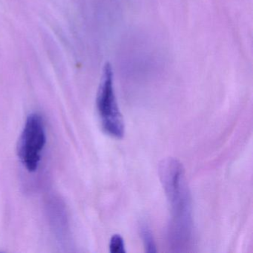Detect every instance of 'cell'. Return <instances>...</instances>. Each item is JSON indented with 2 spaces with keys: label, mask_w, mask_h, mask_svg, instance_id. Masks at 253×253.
<instances>
[{
  "label": "cell",
  "mask_w": 253,
  "mask_h": 253,
  "mask_svg": "<svg viewBox=\"0 0 253 253\" xmlns=\"http://www.w3.org/2000/svg\"><path fill=\"white\" fill-rule=\"evenodd\" d=\"M159 174L171 211L170 245L176 252L186 251L193 239V218L184 168L175 158H167L160 164Z\"/></svg>",
  "instance_id": "cell-1"
},
{
  "label": "cell",
  "mask_w": 253,
  "mask_h": 253,
  "mask_svg": "<svg viewBox=\"0 0 253 253\" xmlns=\"http://www.w3.org/2000/svg\"><path fill=\"white\" fill-rule=\"evenodd\" d=\"M96 103L103 131L111 137L123 138L125 124L117 101L113 70L109 63H106L103 69Z\"/></svg>",
  "instance_id": "cell-2"
},
{
  "label": "cell",
  "mask_w": 253,
  "mask_h": 253,
  "mask_svg": "<svg viewBox=\"0 0 253 253\" xmlns=\"http://www.w3.org/2000/svg\"><path fill=\"white\" fill-rule=\"evenodd\" d=\"M46 143V133L42 118L38 114L28 117L19 139L17 153L26 169L36 171Z\"/></svg>",
  "instance_id": "cell-3"
},
{
  "label": "cell",
  "mask_w": 253,
  "mask_h": 253,
  "mask_svg": "<svg viewBox=\"0 0 253 253\" xmlns=\"http://www.w3.org/2000/svg\"><path fill=\"white\" fill-rule=\"evenodd\" d=\"M140 235L144 244L146 252L147 253H156L157 247L155 238L152 231L147 225H142L140 227Z\"/></svg>",
  "instance_id": "cell-4"
},
{
  "label": "cell",
  "mask_w": 253,
  "mask_h": 253,
  "mask_svg": "<svg viewBox=\"0 0 253 253\" xmlns=\"http://www.w3.org/2000/svg\"><path fill=\"white\" fill-rule=\"evenodd\" d=\"M109 251L112 253H125V244L123 237L119 234L114 235L109 243Z\"/></svg>",
  "instance_id": "cell-5"
}]
</instances>
